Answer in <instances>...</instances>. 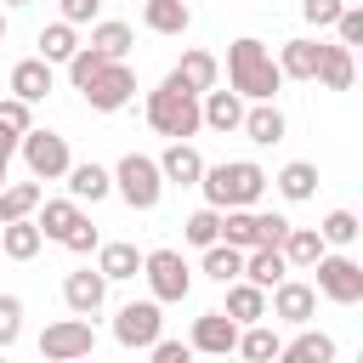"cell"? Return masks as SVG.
Segmentation results:
<instances>
[{"label":"cell","mask_w":363,"mask_h":363,"mask_svg":"<svg viewBox=\"0 0 363 363\" xmlns=\"http://www.w3.org/2000/svg\"><path fill=\"white\" fill-rule=\"evenodd\" d=\"M96 352V329L91 318H57L40 329V357L45 363H74V357H91Z\"/></svg>","instance_id":"cell-9"},{"label":"cell","mask_w":363,"mask_h":363,"mask_svg":"<svg viewBox=\"0 0 363 363\" xmlns=\"http://www.w3.org/2000/svg\"><path fill=\"white\" fill-rule=\"evenodd\" d=\"M340 6H357V0H340Z\"/></svg>","instance_id":"cell-51"},{"label":"cell","mask_w":363,"mask_h":363,"mask_svg":"<svg viewBox=\"0 0 363 363\" xmlns=\"http://www.w3.org/2000/svg\"><path fill=\"white\" fill-rule=\"evenodd\" d=\"M96 272H102L108 284H125V278H136V272H142V250H136V244H125V238L96 244Z\"/></svg>","instance_id":"cell-24"},{"label":"cell","mask_w":363,"mask_h":363,"mask_svg":"<svg viewBox=\"0 0 363 363\" xmlns=\"http://www.w3.org/2000/svg\"><path fill=\"white\" fill-rule=\"evenodd\" d=\"M147 363H193V346H187V340H170V335H159V340L147 346Z\"/></svg>","instance_id":"cell-44"},{"label":"cell","mask_w":363,"mask_h":363,"mask_svg":"<svg viewBox=\"0 0 363 363\" xmlns=\"http://www.w3.org/2000/svg\"><path fill=\"white\" fill-rule=\"evenodd\" d=\"M187 346H193V352H204V357H227V352L238 346V323H233L221 306H216V312H199V318H193Z\"/></svg>","instance_id":"cell-12"},{"label":"cell","mask_w":363,"mask_h":363,"mask_svg":"<svg viewBox=\"0 0 363 363\" xmlns=\"http://www.w3.org/2000/svg\"><path fill=\"white\" fill-rule=\"evenodd\" d=\"M357 233H363V221H357L352 210H329V216H323V227H318V238H323L329 250H352V244H357Z\"/></svg>","instance_id":"cell-37"},{"label":"cell","mask_w":363,"mask_h":363,"mask_svg":"<svg viewBox=\"0 0 363 363\" xmlns=\"http://www.w3.org/2000/svg\"><path fill=\"white\" fill-rule=\"evenodd\" d=\"M51 85H57V74H51V62H40V57H23L11 74H6V96H17V102H45L51 96Z\"/></svg>","instance_id":"cell-14"},{"label":"cell","mask_w":363,"mask_h":363,"mask_svg":"<svg viewBox=\"0 0 363 363\" xmlns=\"http://www.w3.org/2000/svg\"><path fill=\"white\" fill-rule=\"evenodd\" d=\"M221 312H227L238 329H244V323H261V318H267V289H255L250 278H233V284H227V306H221Z\"/></svg>","instance_id":"cell-26"},{"label":"cell","mask_w":363,"mask_h":363,"mask_svg":"<svg viewBox=\"0 0 363 363\" xmlns=\"http://www.w3.org/2000/svg\"><path fill=\"white\" fill-rule=\"evenodd\" d=\"M267 318H278V323H312L318 318V289L306 284V278H284V284H272L267 289Z\"/></svg>","instance_id":"cell-10"},{"label":"cell","mask_w":363,"mask_h":363,"mask_svg":"<svg viewBox=\"0 0 363 363\" xmlns=\"http://www.w3.org/2000/svg\"><path fill=\"white\" fill-rule=\"evenodd\" d=\"M6 6H28V0H6Z\"/></svg>","instance_id":"cell-50"},{"label":"cell","mask_w":363,"mask_h":363,"mask_svg":"<svg viewBox=\"0 0 363 363\" xmlns=\"http://www.w3.org/2000/svg\"><path fill=\"white\" fill-rule=\"evenodd\" d=\"M57 6H62V23L79 28V23H96V6H102V0H57Z\"/></svg>","instance_id":"cell-47"},{"label":"cell","mask_w":363,"mask_h":363,"mask_svg":"<svg viewBox=\"0 0 363 363\" xmlns=\"http://www.w3.org/2000/svg\"><path fill=\"white\" fill-rule=\"evenodd\" d=\"M79 96H85V108H91V113H119V108L136 96V74H130L125 62H108V68H102Z\"/></svg>","instance_id":"cell-11"},{"label":"cell","mask_w":363,"mask_h":363,"mask_svg":"<svg viewBox=\"0 0 363 363\" xmlns=\"http://www.w3.org/2000/svg\"><path fill=\"white\" fill-rule=\"evenodd\" d=\"M40 199H45V182H34V176H28V182H6V187H0V227L34 216Z\"/></svg>","instance_id":"cell-27"},{"label":"cell","mask_w":363,"mask_h":363,"mask_svg":"<svg viewBox=\"0 0 363 363\" xmlns=\"http://www.w3.org/2000/svg\"><path fill=\"white\" fill-rule=\"evenodd\" d=\"M352 79H357L352 45H323V57H318V85H323V91H352Z\"/></svg>","instance_id":"cell-28"},{"label":"cell","mask_w":363,"mask_h":363,"mask_svg":"<svg viewBox=\"0 0 363 363\" xmlns=\"http://www.w3.org/2000/svg\"><path fill=\"white\" fill-rule=\"evenodd\" d=\"M164 79H176V85H187L193 96H204V91H210V85L221 79V62H216L210 51H199V45H193V51H182V62H176V68H170Z\"/></svg>","instance_id":"cell-20"},{"label":"cell","mask_w":363,"mask_h":363,"mask_svg":"<svg viewBox=\"0 0 363 363\" xmlns=\"http://www.w3.org/2000/svg\"><path fill=\"white\" fill-rule=\"evenodd\" d=\"M74 363H91V357H74Z\"/></svg>","instance_id":"cell-52"},{"label":"cell","mask_w":363,"mask_h":363,"mask_svg":"<svg viewBox=\"0 0 363 363\" xmlns=\"http://www.w3.org/2000/svg\"><path fill=\"white\" fill-rule=\"evenodd\" d=\"M0 125H6L11 136H23V130L34 125V108H28V102H17V96H0Z\"/></svg>","instance_id":"cell-43"},{"label":"cell","mask_w":363,"mask_h":363,"mask_svg":"<svg viewBox=\"0 0 363 363\" xmlns=\"http://www.w3.org/2000/svg\"><path fill=\"white\" fill-rule=\"evenodd\" d=\"M238 119H244V96L238 91H221V85H210L204 96H199V125H210V130H238Z\"/></svg>","instance_id":"cell-18"},{"label":"cell","mask_w":363,"mask_h":363,"mask_svg":"<svg viewBox=\"0 0 363 363\" xmlns=\"http://www.w3.org/2000/svg\"><path fill=\"white\" fill-rule=\"evenodd\" d=\"M289 227H295L289 216H278V210H255V233H261V244H272V250H278V244L289 238Z\"/></svg>","instance_id":"cell-41"},{"label":"cell","mask_w":363,"mask_h":363,"mask_svg":"<svg viewBox=\"0 0 363 363\" xmlns=\"http://www.w3.org/2000/svg\"><path fill=\"white\" fill-rule=\"evenodd\" d=\"M221 244L233 250H255L261 233H255V210H221Z\"/></svg>","instance_id":"cell-36"},{"label":"cell","mask_w":363,"mask_h":363,"mask_svg":"<svg viewBox=\"0 0 363 363\" xmlns=\"http://www.w3.org/2000/svg\"><path fill=\"white\" fill-rule=\"evenodd\" d=\"M182 238H187L193 250H210V244L221 238V210H210V204H204V210H193V216L182 221Z\"/></svg>","instance_id":"cell-38"},{"label":"cell","mask_w":363,"mask_h":363,"mask_svg":"<svg viewBox=\"0 0 363 363\" xmlns=\"http://www.w3.org/2000/svg\"><path fill=\"white\" fill-rule=\"evenodd\" d=\"M34 45H40V62H51V68H57V62H68V57L79 51V34H74V23H62V17H57V23H45V28H40V40H34Z\"/></svg>","instance_id":"cell-33"},{"label":"cell","mask_w":363,"mask_h":363,"mask_svg":"<svg viewBox=\"0 0 363 363\" xmlns=\"http://www.w3.org/2000/svg\"><path fill=\"white\" fill-rule=\"evenodd\" d=\"M62 68H68V85H74V91H85V85H91V79H96V74L108 68V57H102L96 45H79V51H74V57H68Z\"/></svg>","instance_id":"cell-39"},{"label":"cell","mask_w":363,"mask_h":363,"mask_svg":"<svg viewBox=\"0 0 363 363\" xmlns=\"http://www.w3.org/2000/svg\"><path fill=\"white\" fill-rule=\"evenodd\" d=\"M0 363H6V352H0Z\"/></svg>","instance_id":"cell-53"},{"label":"cell","mask_w":363,"mask_h":363,"mask_svg":"<svg viewBox=\"0 0 363 363\" xmlns=\"http://www.w3.org/2000/svg\"><path fill=\"white\" fill-rule=\"evenodd\" d=\"M17 335H23V301L17 295H0V352H11Z\"/></svg>","instance_id":"cell-40"},{"label":"cell","mask_w":363,"mask_h":363,"mask_svg":"<svg viewBox=\"0 0 363 363\" xmlns=\"http://www.w3.org/2000/svg\"><path fill=\"white\" fill-rule=\"evenodd\" d=\"M335 45H363V6H346L335 17Z\"/></svg>","instance_id":"cell-42"},{"label":"cell","mask_w":363,"mask_h":363,"mask_svg":"<svg viewBox=\"0 0 363 363\" xmlns=\"http://www.w3.org/2000/svg\"><path fill=\"white\" fill-rule=\"evenodd\" d=\"M62 301H68V312H74V318H96V312H102V301H108V278H102L96 267H79V272H68V278H62Z\"/></svg>","instance_id":"cell-13"},{"label":"cell","mask_w":363,"mask_h":363,"mask_svg":"<svg viewBox=\"0 0 363 363\" xmlns=\"http://www.w3.org/2000/svg\"><path fill=\"white\" fill-rule=\"evenodd\" d=\"M164 335V306L147 295V301H125L119 312H113V340L125 346V352H147L153 340Z\"/></svg>","instance_id":"cell-8"},{"label":"cell","mask_w":363,"mask_h":363,"mask_svg":"<svg viewBox=\"0 0 363 363\" xmlns=\"http://www.w3.org/2000/svg\"><path fill=\"white\" fill-rule=\"evenodd\" d=\"M113 193L130 204V210H159V199H164V176H159V159H147V153H125L113 170Z\"/></svg>","instance_id":"cell-4"},{"label":"cell","mask_w":363,"mask_h":363,"mask_svg":"<svg viewBox=\"0 0 363 363\" xmlns=\"http://www.w3.org/2000/svg\"><path fill=\"white\" fill-rule=\"evenodd\" d=\"M284 250V261H289V272H312V261L329 250L323 238H318V227H289V238L278 244Z\"/></svg>","instance_id":"cell-32"},{"label":"cell","mask_w":363,"mask_h":363,"mask_svg":"<svg viewBox=\"0 0 363 363\" xmlns=\"http://www.w3.org/2000/svg\"><path fill=\"white\" fill-rule=\"evenodd\" d=\"M272 182H278V193H284L289 204H306V199L318 193V164H312V159H289Z\"/></svg>","instance_id":"cell-30"},{"label":"cell","mask_w":363,"mask_h":363,"mask_svg":"<svg viewBox=\"0 0 363 363\" xmlns=\"http://www.w3.org/2000/svg\"><path fill=\"white\" fill-rule=\"evenodd\" d=\"M318 57H323V40H284V51L272 57L284 79H318Z\"/></svg>","instance_id":"cell-22"},{"label":"cell","mask_w":363,"mask_h":363,"mask_svg":"<svg viewBox=\"0 0 363 363\" xmlns=\"http://www.w3.org/2000/svg\"><path fill=\"white\" fill-rule=\"evenodd\" d=\"M346 6L340 0H301V17L312 23V28H335V17H340Z\"/></svg>","instance_id":"cell-45"},{"label":"cell","mask_w":363,"mask_h":363,"mask_svg":"<svg viewBox=\"0 0 363 363\" xmlns=\"http://www.w3.org/2000/svg\"><path fill=\"white\" fill-rule=\"evenodd\" d=\"M312 272H318V295L323 301H335V306H357L363 301V267L346 255V250H323L318 261H312Z\"/></svg>","instance_id":"cell-6"},{"label":"cell","mask_w":363,"mask_h":363,"mask_svg":"<svg viewBox=\"0 0 363 363\" xmlns=\"http://www.w3.org/2000/svg\"><path fill=\"white\" fill-rule=\"evenodd\" d=\"M238 130H244L255 147H272V142H284L289 119H284V108H278V102H244V119H238Z\"/></svg>","instance_id":"cell-15"},{"label":"cell","mask_w":363,"mask_h":363,"mask_svg":"<svg viewBox=\"0 0 363 363\" xmlns=\"http://www.w3.org/2000/svg\"><path fill=\"white\" fill-rule=\"evenodd\" d=\"M17 153H23V164H28V176H34V182H62V176H68V164H74L68 136L40 130V125H28V130L17 136Z\"/></svg>","instance_id":"cell-5"},{"label":"cell","mask_w":363,"mask_h":363,"mask_svg":"<svg viewBox=\"0 0 363 363\" xmlns=\"http://www.w3.org/2000/svg\"><path fill=\"white\" fill-rule=\"evenodd\" d=\"M227 91H238L244 102H272L284 91V74H278V62L261 40L244 34V40L227 45Z\"/></svg>","instance_id":"cell-1"},{"label":"cell","mask_w":363,"mask_h":363,"mask_svg":"<svg viewBox=\"0 0 363 363\" xmlns=\"http://www.w3.org/2000/svg\"><path fill=\"white\" fill-rule=\"evenodd\" d=\"M159 176H164V187H199L204 153H199L193 142H170V147L159 153Z\"/></svg>","instance_id":"cell-16"},{"label":"cell","mask_w":363,"mask_h":363,"mask_svg":"<svg viewBox=\"0 0 363 363\" xmlns=\"http://www.w3.org/2000/svg\"><path fill=\"white\" fill-rule=\"evenodd\" d=\"M11 153H17V136H11L6 125H0V187L11 182V176H6V170H11Z\"/></svg>","instance_id":"cell-48"},{"label":"cell","mask_w":363,"mask_h":363,"mask_svg":"<svg viewBox=\"0 0 363 363\" xmlns=\"http://www.w3.org/2000/svg\"><path fill=\"white\" fill-rule=\"evenodd\" d=\"M272 363H335V335H323V329L301 323V335H295V340H284Z\"/></svg>","instance_id":"cell-19"},{"label":"cell","mask_w":363,"mask_h":363,"mask_svg":"<svg viewBox=\"0 0 363 363\" xmlns=\"http://www.w3.org/2000/svg\"><path fill=\"white\" fill-rule=\"evenodd\" d=\"M199 272L204 278H216V284H233V278H244V250H233V244H210L204 250V261H199Z\"/></svg>","instance_id":"cell-35"},{"label":"cell","mask_w":363,"mask_h":363,"mask_svg":"<svg viewBox=\"0 0 363 363\" xmlns=\"http://www.w3.org/2000/svg\"><path fill=\"white\" fill-rule=\"evenodd\" d=\"M142 28L164 34V40H182L193 28V6L187 0H142Z\"/></svg>","instance_id":"cell-17"},{"label":"cell","mask_w":363,"mask_h":363,"mask_svg":"<svg viewBox=\"0 0 363 363\" xmlns=\"http://www.w3.org/2000/svg\"><path fill=\"white\" fill-rule=\"evenodd\" d=\"M85 45H96L108 62H125V51L136 45V34H130V23H113V17H108V23H91V40H85Z\"/></svg>","instance_id":"cell-34"},{"label":"cell","mask_w":363,"mask_h":363,"mask_svg":"<svg viewBox=\"0 0 363 363\" xmlns=\"http://www.w3.org/2000/svg\"><path fill=\"white\" fill-rule=\"evenodd\" d=\"M62 182H68V199H74V204H102V199L113 193V176H108L96 159L68 164V176H62Z\"/></svg>","instance_id":"cell-21"},{"label":"cell","mask_w":363,"mask_h":363,"mask_svg":"<svg viewBox=\"0 0 363 363\" xmlns=\"http://www.w3.org/2000/svg\"><path fill=\"white\" fill-rule=\"evenodd\" d=\"M199 187L210 210H255V199L267 193V170L255 159H221V164H204Z\"/></svg>","instance_id":"cell-2"},{"label":"cell","mask_w":363,"mask_h":363,"mask_svg":"<svg viewBox=\"0 0 363 363\" xmlns=\"http://www.w3.org/2000/svg\"><path fill=\"white\" fill-rule=\"evenodd\" d=\"M278 346H284V335H278L272 323H244L233 352H238L244 363H272V357H278Z\"/></svg>","instance_id":"cell-29"},{"label":"cell","mask_w":363,"mask_h":363,"mask_svg":"<svg viewBox=\"0 0 363 363\" xmlns=\"http://www.w3.org/2000/svg\"><path fill=\"white\" fill-rule=\"evenodd\" d=\"M40 227H34V216H23V221H6L0 227V255H11V261H34L40 255Z\"/></svg>","instance_id":"cell-31"},{"label":"cell","mask_w":363,"mask_h":363,"mask_svg":"<svg viewBox=\"0 0 363 363\" xmlns=\"http://www.w3.org/2000/svg\"><path fill=\"white\" fill-rule=\"evenodd\" d=\"M96 244H102V238H96V227H91V216H79V221H74V233L62 238V250H74V255H91Z\"/></svg>","instance_id":"cell-46"},{"label":"cell","mask_w":363,"mask_h":363,"mask_svg":"<svg viewBox=\"0 0 363 363\" xmlns=\"http://www.w3.org/2000/svg\"><path fill=\"white\" fill-rule=\"evenodd\" d=\"M85 210L74 204V199H40V210H34V227H40V238H51V244H62L68 233H74V221H79Z\"/></svg>","instance_id":"cell-23"},{"label":"cell","mask_w":363,"mask_h":363,"mask_svg":"<svg viewBox=\"0 0 363 363\" xmlns=\"http://www.w3.org/2000/svg\"><path fill=\"white\" fill-rule=\"evenodd\" d=\"M142 113H147V125H153L159 136H170V142H187V136L199 130V96H193L187 85H176V79H164L159 91H147Z\"/></svg>","instance_id":"cell-3"},{"label":"cell","mask_w":363,"mask_h":363,"mask_svg":"<svg viewBox=\"0 0 363 363\" xmlns=\"http://www.w3.org/2000/svg\"><path fill=\"white\" fill-rule=\"evenodd\" d=\"M0 40H6V11H0Z\"/></svg>","instance_id":"cell-49"},{"label":"cell","mask_w":363,"mask_h":363,"mask_svg":"<svg viewBox=\"0 0 363 363\" xmlns=\"http://www.w3.org/2000/svg\"><path fill=\"white\" fill-rule=\"evenodd\" d=\"M142 278H147V295L159 306L187 301V289H193V267L182 261V250H147L142 255Z\"/></svg>","instance_id":"cell-7"},{"label":"cell","mask_w":363,"mask_h":363,"mask_svg":"<svg viewBox=\"0 0 363 363\" xmlns=\"http://www.w3.org/2000/svg\"><path fill=\"white\" fill-rule=\"evenodd\" d=\"M244 278H250L255 289H272V284H284V278H289V261H284V250H272V244H255V250H244Z\"/></svg>","instance_id":"cell-25"}]
</instances>
